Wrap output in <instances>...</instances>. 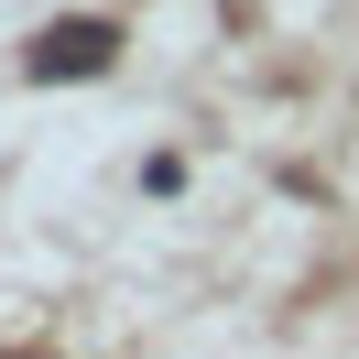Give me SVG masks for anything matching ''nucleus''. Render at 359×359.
Listing matches in <instances>:
<instances>
[{
  "label": "nucleus",
  "mask_w": 359,
  "mask_h": 359,
  "mask_svg": "<svg viewBox=\"0 0 359 359\" xmlns=\"http://www.w3.org/2000/svg\"><path fill=\"white\" fill-rule=\"evenodd\" d=\"M109 66H120V33L109 22H44L33 55H22V76H44V88L55 76H109Z\"/></svg>",
  "instance_id": "obj_1"
}]
</instances>
